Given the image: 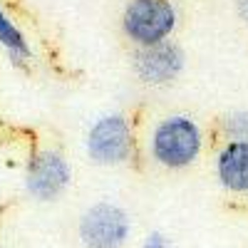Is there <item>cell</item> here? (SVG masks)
I'll list each match as a JSON object with an SVG mask.
<instances>
[{
    "label": "cell",
    "mask_w": 248,
    "mask_h": 248,
    "mask_svg": "<svg viewBox=\"0 0 248 248\" xmlns=\"http://www.w3.org/2000/svg\"><path fill=\"white\" fill-rule=\"evenodd\" d=\"M203 152V129L191 114L161 117L149 134V154L164 169L181 171L199 161Z\"/></svg>",
    "instance_id": "cell-1"
},
{
    "label": "cell",
    "mask_w": 248,
    "mask_h": 248,
    "mask_svg": "<svg viewBox=\"0 0 248 248\" xmlns=\"http://www.w3.org/2000/svg\"><path fill=\"white\" fill-rule=\"evenodd\" d=\"M179 25L174 0H129L122 10V32L134 47L164 43Z\"/></svg>",
    "instance_id": "cell-2"
},
{
    "label": "cell",
    "mask_w": 248,
    "mask_h": 248,
    "mask_svg": "<svg viewBox=\"0 0 248 248\" xmlns=\"http://www.w3.org/2000/svg\"><path fill=\"white\" fill-rule=\"evenodd\" d=\"M85 149L97 167H119L134 152V132L124 114H102L87 132Z\"/></svg>",
    "instance_id": "cell-3"
},
{
    "label": "cell",
    "mask_w": 248,
    "mask_h": 248,
    "mask_svg": "<svg viewBox=\"0 0 248 248\" xmlns=\"http://www.w3.org/2000/svg\"><path fill=\"white\" fill-rule=\"evenodd\" d=\"M129 233L132 218L114 201H97L79 218V238L85 248H124Z\"/></svg>",
    "instance_id": "cell-4"
},
{
    "label": "cell",
    "mask_w": 248,
    "mask_h": 248,
    "mask_svg": "<svg viewBox=\"0 0 248 248\" xmlns=\"http://www.w3.org/2000/svg\"><path fill=\"white\" fill-rule=\"evenodd\" d=\"M184 65L186 55L174 40H164L149 47H134L132 55L134 75L149 87H169L184 72Z\"/></svg>",
    "instance_id": "cell-5"
},
{
    "label": "cell",
    "mask_w": 248,
    "mask_h": 248,
    "mask_svg": "<svg viewBox=\"0 0 248 248\" xmlns=\"http://www.w3.org/2000/svg\"><path fill=\"white\" fill-rule=\"evenodd\" d=\"M72 184L70 161L55 149H40L30 156L25 169V189L37 201H55Z\"/></svg>",
    "instance_id": "cell-6"
},
{
    "label": "cell",
    "mask_w": 248,
    "mask_h": 248,
    "mask_svg": "<svg viewBox=\"0 0 248 248\" xmlns=\"http://www.w3.org/2000/svg\"><path fill=\"white\" fill-rule=\"evenodd\" d=\"M216 179L226 191L248 196V141H223L216 154Z\"/></svg>",
    "instance_id": "cell-7"
},
{
    "label": "cell",
    "mask_w": 248,
    "mask_h": 248,
    "mask_svg": "<svg viewBox=\"0 0 248 248\" xmlns=\"http://www.w3.org/2000/svg\"><path fill=\"white\" fill-rule=\"evenodd\" d=\"M0 45L5 47L8 57L15 65H23V62H28L32 57V50L28 45L25 35L20 32V28L8 17V13L3 8H0Z\"/></svg>",
    "instance_id": "cell-8"
},
{
    "label": "cell",
    "mask_w": 248,
    "mask_h": 248,
    "mask_svg": "<svg viewBox=\"0 0 248 248\" xmlns=\"http://www.w3.org/2000/svg\"><path fill=\"white\" fill-rule=\"evenodd\" d=\"M226 141H248V109H233L221 119Z\"/></svg>",
    "instance_id": "cell-9"
},
{
    "label": "cell",
    "mask_w": 248,
    "mask_h": 248,
    "mask_svg": "<svg viewBox=\"0 0 248 248\" xmlns=\"http://www.w3.org/2000/svg\"><path fill=\"white\" fill-rule=\"evenodd\" d=\"M141 248H169V238L161 231H149L141 241Z\"/></svg>",
    "instance_id": "cell-10"
},
{
    "label": "cell",
    "mask_w": 248,
    "mask_h": 248,
    "mask_svg": "<svg viewBox=\"0 0 248 248\" xmlns=\"http://www.w3.org/2000/svg\"><path fill=\"white\" fill-rule=\"evenodd\" d=\"M236 13L243 20V25H248V0H236Z\"/></svg>",
    "instance_id": "cell-11"
}]
</instances>
